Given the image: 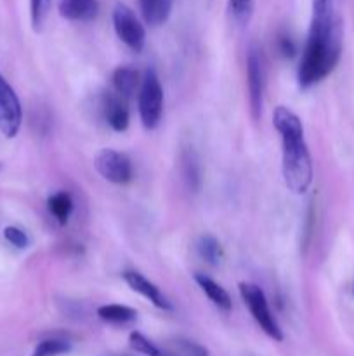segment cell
Listing matches in <instances>:
<instances>
[{
  "label": "cell",
  "mask_w": 354,
  "mask_h": 356,
  "mask_svg": "<svg viewBox=\"0 0 354 356\" xmlns=\"http://www.w3.org/2000/svg\"><path fill=\"white\" fill-rule=\"evenodd\" d=\"M342 54V24L335 14L312 17L307 40L298 65L297 79L301 89H311L335 70Z\"/></svg>",
  "instance_id": "1"
},
{
  "label": "cell",
  "mask_w": 354,
  "mask_h": 356,
  "mask_svg": "<svg viewBox=\"0 0 354 356\" xmlns=\"http://www.w3.org/2000/svg\"><path fill=\"white\" fill-rule=\"evenodd\" d=\"M273 122L281 136L283 148V179L288 190L295 195H302L312 183V160L304 139L302 120L287 106L274 110Z\"/></svg>",
  "instance_id": "2"
},
{
  "label": "cell",
  "mask_w": 354,
  "mask_h": 356,
  "mask_svg": "<svg viewBox=\"0 0 354 356\" xmlns=\"http://www.w3.org/2000/svg\"><path fill=\"white\" fill-rule=\"evenodd\" d=\"M163 115V89L153 68L146 70L139 89V117L144 129H156Z\"/></svg>",
  "instance_id": "3"
},
{
  "label": "cell",
  "mask_w": 354,
  "mask_h": 356,
  "mask_svg": "<svg viewBox=\"0 0 354 356\" xmlns=\"http://www.w3.org/2000/svg\"><path fill=\"white\" fill-rule=\"evenodd\" d=\"M238 289L243 302L248 306L253 320L264 330V334L274 341H283V330H281V327L274 320L273 313L269 309V302H267L262 289L255 284H248V282H242L238 285Z\"/></svg>",
  "instance_id": "4"
},
{
  "label": "cell",
  "mask_w": 354,
  "mask_h": 356,
  "mask_svg": "<svg viewBox=\"0 0 354 356\" xmlns=\"http://www.w3.org/2000/svg\"><path fill=\"white\" fill-rule=\"evenodd\" d=\"M246 87H248V104L253 120H260L264 108V89H266V72H264L262 52L257 45H250L246 54Z\"/></svg>",
  "instance_id": "5"
},
{
  "label": "cell",
  "mask_w": 354,
  "mask_h": 356,
  "mask_svg": "<svg viewBox=\"0 0 354 356\" xmlns=\"http://www.w3.org/2000/svg\"><path fill=\"white\" fill-rule=\"evenodd\" d=\"M113 28L118 38L132 49L134 52H141L146 44V30L134 14V10L125 3L118 2L113 9Z\"/></svg>",
  "instance_id": "6"
},
{
  "label": "cell",
  "mask_w": 354,
  "mask_h": 356,
  "mask_svg": "<svg viewBox=\"0 0 354 356\" xmlns=\"http://www.w3.org/2000/svg\"><path fill=\"white\" fill-rule=\"evenodd\" d=\"M23 124V106L6 76L0 73V132L6 138H16Z\"/></svg>",
  "instance_id": "7"
},
{
  "label": "cell",
  "mask_w": 354,
  "mask_h": 356,
  "mask_svg": "<svg viewBox=\"0 0 354 356\" xmlns=\"http://www.w3.org/2000/svg\"><path fill=\"white\" fill-rule=\"evenodd\" d=\"M96 169L108 183L113 184H127L134 177L132 162L117 149H103L96 159Z\"/></svg>",
  "instance_id": "8"
},
{
  "label": "cell",
  "mask_w": 354,
  "mask_h": 356,
  "mask_svg": "<svg viewBox=\"0 0 354 356\" xmlns=\"http://www.w3.org/2000/svg\"><path fill=\"white\" fill-rule=\"evenodd\" d=\"M121 278H124L125 284H127L132 291L148 299V301L153 302L156 308L165 309V312H170V309H172V305H170L169 299L162 294V291H160L153 282H149L144 275L139 273V271H125V273L121 275Z\"/></svg>",
  "instance_id": "9"
},
{
  "label": "cell",
  "mask_w": 354,
  "mask_h": 356,
  "mask_svg": "<svg viewBox=\"0 0 354 356\" xmlns=\"http://www.w3.org/2000/svg\"><path fill=\"white\" fill-rule=\"evenodd\" d=\"M103 113L106 118L108 125L113 131L124 132L127 131L130 115H128L127 99L121 97L118 92H108L103 97Z\"/></svg>",
  "instance_id": "10"
},
{
  "label": "cell",
  "mask_w": 354,
  "mask_h": 356,
  "mask_svg": "<svg viewBox=\"0 0 354 356\" xmlns=\"http://www.w3.org/2000/svg\"><path fill=\"white\" fill-rule=\"evenodd\" d=\"M58 10L68 21H92L97 16V0H58Z\"/></svg>",
  "instance_id": "11"
},
{
  "label": "cell",
  "mask_w": 354,
  "mask_h": 356,
  "mask_svg": "<svg viewBox=\"0 0 354 356\" xmlns=\"http://www.w3.org/2000/svg\"><path fill=\"white\" fill-rule=\"evenodd\" d=\"M111 80H113L115 92H118L121 97H125V99H128V97L134 96V92L137 90V87L141 86L137 70L132 68V66H128V65L118 66V68L113 72Z\"/></svg>",
  "instance_id": "12"
},
{
  "label": "cell",
  "mask_w": 354,
  "mask_h": 356,
  "mask_svg": "<svg viewBox=\"0 0 354 356\" xmlns=\"http://www.w3.org/2000/svg\"><path fill=\"white\" fill-rule=\"evenodd\" d=\"M194 282L200 285V289L205 292V296H207V298L210 299L219 309H222V312H231L233 308L231 298H229V294L226 292V289H222L217 282H214L212 278H208L207 275H201V273L194 275Z\"/></svg>",
  "instance_id": "13"
},
{
  "label": "cell",
  "mask_w": 354,
  "mask_h": 356,
  "mask_svg": "<svg viewBox=\"0 0 354 356\" xmlns=\"http://www.w3.org/2000/svg\"><path fill=\"white\" fill-rule=\"evenodd\" d=\"M174 0H141V13L146 24L160 26L169 19Z\"/></svg>",
  "instance_id": "14"
},
{
  "label": "cell",
  "mask_w": 354,
  "mask_h": 356,
  "mask_svg": "<svg viewBox=\"0 0 354 356\" xmlns=\"http://www.w3.org/2000/svg\"><path fill=\"white\" fill-rule=\"evenodd\" d=\"M97 316L103 322L120 325V323L134 322L137 318V312L134 308H128V306L124 305H104L101 308H97Z\"/></svg>",
  "instance_id": "15"
},
{
  "label": "cell",
  "mask_w": 354,
  "mask_h": 356,
  "mask_svg": "<svg viewBox=\"0 0 354 356\" xmlns=\"http://www.w3.org/2000/svg\"><path fill=\"white\" fill-rule=\"evenodd\" d=\"M47 207L49 212L54 216V219L59 225H66L73 212V200L69 197V193H66V191H58L52 197H49Z\"/></svg>",
  "instance_id": "16"
},
{
  "label": "cell",
  "mask_w": 354,
  "mask_h": 356,
  "mask_svg": "<svg viewBox=\"0 0 354 356\" xmlns=\"http://www.w3.org/2000/svg\"><path fill=\"white\" fill-rule=\"evenodd\" d=\"M71 351V344L61 337H49L35 346L31 356H61Z\"/></svg>",
  "instance_id": "17"
},
{
  "label": "cell",
  "mask_w": 354,
  "mask_h": 356,
  "mask_svg": "<svg viewBox=\"0 0 354 356\" xmlns=\"http://www.w3.org/2000/svg\"><path fill=\"white\" fill-rule=\"evenodd\" d=\"M198 254L201 256V259L207 261L208 264L215 266L219 264L222 257V250H221V243L217 242V238L212 235H203L196 243Z\"/></svg>",
  "instance_id": "18"
},
{
  "label": "cell",
  "mask_w": 354,
  "mask_h": 356,
  "mask_svg": "<svg viewBox=\"0 0 354 356\" xmlns=\"http://www.w3.org/2000/svg\"><path fill=\"white\" fill-rule=\"evenodd\" d=\"M128 343H130L132 350L139 351V353L146 356H170L169 353L160 350L155 343H151L148 337L142 336L141 332H132L130 336H128Z\"/></svg>",
  "instance_id": "19"
},
{
  "label": "cell",
  "mask_w": 354,
  "mask_h": 356,
  "mask_svg": "<svg viewBox=\"0 0 354 356\" xmlns=\"http://www.w3.org/2000/svg\"><path fill=\"white\" fill-rule=\"evenodd\" d=\"M52 0H30V14H31V24L35 30H40L44 24L45 17H47L49 10H51Z\"/></svg>",
  "instance_id": "20"
},
{
  "label": "cell",
  "mask_w": 354,
  "mask_h": 356,
  "mask_svg": "<svg viewBox=\"0 0 354 356\" xmlns=\"http://www.w3.org/2000/svg\"><path fill=\"white\" fill-rule=\"evenodd\" d=\"M229 10L235 21L238 23H246L252 16L253 10V0H229Z\"/></svg>",
  "instance_id": "21"
},
{
  "label": "cell",
  "mask_w": 354,
  "mask_h": 356,
  "mask_svg": "<svg viewBox=\"0 0 354 356\" xmlns=\"http://www.w3.org/2000/svg\"><path fill=\"white\" fill-rule=\"evenodd\" d=\"M3 238H6L10 245L16 247V249H26V247L30 245L28 235L23 229L17 228V226H7V228L3 229Z\"/></svg>",
  "instance_id": "22"
},
{
  "label": "cell",
  "mask_w": 354,
  "mask_h": 356,
  "mask_svg": "<svg viewBox=\"0 0 354 356\" xmlns=\"http://www.w3.org/2000/svg\"><path fill=\"white\" fill-rule=\"evenodd\" d=\"M176 350L184 356H208L207 350H205L203 346H200V344L196 343H191V341L186 339L176 341Z\"/></svg>",
  "instance_id": "23"
},
{
  "label": "cell",
  "mask_w": 354,
  "mask_h": 356,
  "mask_svg": "<svg viewBox=\"0 0 354 356\" xmlns=\"http://www.w3.org/2000/svg\"><path fill=\"white\" fill-rule=\"evenodd\" d=\"M333 16V0H312V17Z\"/></svg>",
  "instance_id": "24"
},
{
  "label": "cell",
  "mask_w": 354,
  "mask_h": 356,
  "mask_svg": "<svg viewBox=\"0 0 354 356\" xmlns=\"http://www.w3.org/2000/svg\"><path fill=\"white\" fill-rule=\"evenodd\" d=\"M280 52L285 56V58H292L295 54V45L294 42L288 37L280 38Z\"/></svg>",
  "instance_id": "25"
}]
</instances>
